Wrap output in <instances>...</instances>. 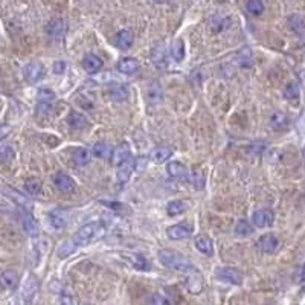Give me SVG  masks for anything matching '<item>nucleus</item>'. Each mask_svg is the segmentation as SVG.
Returning a JSON list of instances; mask_svg holds the SVG:
<instances>
[{
	"label": "nucleus",
	"instance_id": "obj_1",
	"mask_svg": "<svg viewBox=\"0 0 305 305\" xmlns=\"http://www.w3.org/2000/svg\"><path fill=\"white\" fill-rule=\"evenodd\" d=\"M104 235H106V226L103 223L95 221L83 226L73 237V241L76 246H87L101 240Z\"/></svg>",
	"mask_w": 305,
	"mask_h": 305
},
{
	"label": "nucleus",
	"instance_id": "obj_2",
	"mask_svg": "<svg viewBox=\"0 0 305 305\" xmlns=\"http://www.w3.org/2000/svg\"><path fill=\"white\" fill-rule=\"evenodd\" d=\"M159 258H160L163 265H167L168 269H173V270H177V272L185 273L186 270L191 269V267H194L183 255H180L179 252H174V250H160Z\"/></svg>",
	"mask_w": 305,
	"mask_h": 305
},
{
	"label": "nucleus",
	"instance_id": "obj_3",
	"mask_svg": "<svg viewBox=\"0 0 305 305\" xmlns=\"http://www.w3.org/2000/svg\"><path fill=\"white\" fill-rule=\"evenodd\" d=\"M185 276H186V281H185L186 287H188V290L191 291V293H194V295L200 293L203 285H205L201 273L196 269V267H191L189 270L185 272Z\"/></svg>",
	"mask_w": 305,
	"mask_h": 305
},
{
	"label": "nucleus",
	"instance_id": "obj_4",
	"mask_svg": "<svg viewBox=\"0 0 305 305\" xmlns=\"http://www.w3.org/2000/svg\"><path fill=\"white\" fill-rule=\"evenodd\" d=\"M118 167V183L119 185H124L129 182V179L131 177L134 168H136V160L133 156L127 157L125 160H122L121 163L116 165Z\"/></svg>",
	"mask_w": 305,
	"mask_h": 305
},
{
	"label": "nucleus",
	"instance_id": "obj_5",
	"mask_svg": "<svg viewBox=\"0 0 305 305\" xmlns=\"http://www.w3.org/2000/svg\"><path fill=\"white\" fill-rule=\"evenodd\" d=\"M215 276L224 283H229V284L240 285L241 283H243V275H241L237 269H232V267H221V269H217Z\"/></svg>",
	"mask_w": 305,
	"mask_h": 305
},
{
	"label": "nucleus",
	"instance_id": "obj_6",
	"mask_svg": "<svg viewBox=\"0 0 305 305\" xmlns=\"http://www.w3.org/2000/svg\"><path fill=\"white\" fill-rule=\"evenodd\" d=\"M273 220H275V214L270 209H260V211H257L255 214L252 215V223H253V226L261 227V229L272 226L273 224Z\"/></svg>",
	"mask_w": 305,
	"mask_h": 305
},
{
	"label": "nucleus",
	"instance_id": "obj_7",
	"mask_svg": "<svg viewBox=\"0 0 305 305\" xmlns=\"http://www.w3.org/2000/svg\"><path fill=\"white\" fill-rule=\"evenodd\" d=\"M43 73H44V67L42 63L38 61H32L29 65L24 67V78L28 80V83H37L43 78Z\"/></svg>",
	"mask_w": 305,
	"mask_h": 305
},
{
	"label": "nucleus",
	"instance_id": "obj_8",
	"mask_svg": "<svg viewBox=\"0 0 305 305\" xmlns=\"http://www.w3.org/2000/svg\"><path fill=\"white\" fill-rule=\"evenodd\" d=\"M66 23L63 22L61 19H55L52 22H49V24L46 26V32L50 38H54V40H61L63 37L66 34Z\"/></svg>",
	"mask_w": 305,
	"mask_h": 305
},
{
	"label": "nucleus",
	"instance_id": "obj_9",
	"mask_svg": "<svg viewBox=\"0 0 305 305\" xmlns=\"http://www.w3.org/2000/svg\"><path fill=\"white\" fill-rule=\"evenodd\" d=\"M257 244H258V249L264 253H275L279 247V240L272 234H267L258 240Z\"/></svg>",
	"mask_w": 305,
	"mask_h": 305
},
{
	"label": "nucleus",
	"instance_id": "obj_10",
	"mask_svg": "<svg viewBox=\"0 0 305 305\" xmlns=\"http://www.w3.org/2000/svg\"><path fill=\"white\" fill-rule=\"evenodd\" d=\"M54 183H55L57 189L61 191V193H72V191L75 189L73 179L66 173H58L54 179Z\"/></svg>",
	"mask_w": 305,
	"mask_h": 305
},
{
	"label": "nucleus",
	"instance_id": "obj_11",
	"mask_svg": "<svg viewBox=\"0 0 305 305\" xmlns=\"http://www.w3.org/2000/svg\"><path fill=\"white\" fill-rule=\"evenodd\" d=\"M193 232V227L189 224H175V226H171L167 229V235L171 238V240H183V238H188Z\"/></svg>",
	"mask_w": 305,
	"mask_h": 305
},
{
	"label": "nucleus",
	"instance_id": "obj_12",
	"mask_svg": "<svg viewBox=\"0 0 305 305\" xmlns=\"http://www.w3.org/2000/svg\"><path fill=\"white\" fill-rule=\"evenodd\" d=\"M124 258L129 261L136 270H150V264L148 261L142 257V255H139V253H122Z\"/></svg>",
	"mask_w": 305,
	"mask_h": 305
},
{
	"label": "nucleus",
	"instance_id": "obj_13",
	"mask_svg": "<svg viewBox=\"0 0 305 305\" xmlns=\"http://www.w3.org/2000/svg\"><path fill=\"white\" fill-rule=\"evenodd\" d=\"M133 42H134V35H133V32L129 31V29H122V31H119V32L116 34V38H114V43H116V46H118L119 49H129V47H131Z\"/></svg>",
	"mask_w": 305,
	"mask_h": 305
},
{
	"label": "nucleus",
	"instance_id": "obj_14",
	"mask_svg": "<svg viewBox=\"0 0 305 305\" xmlns=\"http://www.w3.org/2000/svg\"><path fill=\"white\" fill-rule=\"evenodd\" d=\"M37 288H38V283H37L35 276L31 275V276L26 279V281H24L23 288H22V296H23V299L29 302V301L34 298V295L37 293Z\"/></svg>",
	"mask_w": 305,
	"mask_h": 305
},
{
	"label": "nucleus",
	"instance_id": "obj_15",
	"mask_svg": "<svg viewBox=\"0 0 305 305\" xmlns=\"http://www.w3.org/2000/svg\"><path fill=\"white\" fill-rule=\"evenodd\" d=\"M167 171L171 177L174 179H180V180H185L188 177V170L183 163L180 162H170L168 167H167Z\"/></svg>",
	"mask_w": 305,
	"mask_h": 305
},
{
	"label": "nucleus",
	"instance_id": "obj_16",
	"mask_svg": "<svg viewBox=\"0 0 305 305\" xmlns=\"http://www.w3.org/2000/svg\"><path fill=\"white\" fill-rule=\"evenodd\" d=\"M0 284H2V287L6 290L16 288L19 284V275L14 270H5L2 275H0Z\"/></svg>",
	"mask_w": 305,
	"mask_h": 305
},
{
	"label": "nucleus",
	"instance_id": "obj_17",
	"mask_svg": "<svg viewBox=\"0 0 305 305\" xmlns=\"http://www.w3.org/2000/svg\"><path fill=\"white\" fill-rule=\"evenodd\" d=\"M83 67L88 73H96L101 67H103V61H101V58H98L96 55L88 54L83 60Z\"/></svg>",
	"mask_w": 305,
	"mask_h": 305
},
{
	"label": "nucleus",
	"instance_id": "obj_18",
	"mask_svg": "<svg viewBox=\"0 0 305 305\" xmlns=\"http://www.w3.org/2000/svg\"><path fill=\"white\" fill-rule=\"evenodd\" d=\"M67 212H65L63 209H55L49 214V218H50V224H52L55 229H63L66 224H67Z\"/></svg>",
	"mask_w": 305,
	"mask_h": 305
},
{
	"label": "nucleus",
	"instance_id": "obj_19",
	"mask_svg": "<svg viewBox=\"0 0 305 305\" xmlns=\"http://www.w3.org/2000/svg\"><path fill=\"white\" fill-rule=\"evenodd\" d=\"M72 160H73V163L76 165V167H84V165H87L88 160H90V151H88L87 148H84V147L76 148L73 151V154H72Z\"/></svg>",
	"mask_w": 305,
	"mask_h": 305
},
{
	"label": "nucleus",
	"instance_id": "obj_20",
	"mask_svg": "<svg viewBox=\"0 0 305 305\" xmlns=\"http://www.w3.org/2000/svg\"><path fill=\"white\" fill-rule=\"evenodd\" d=\"M22 227H23V231L31 237H35L38 234V224L31 214H24L22 217Z\"/></svg>",
	"mask_w": 305,
	"mask_h": 305
},
{
	"label": "nucleus",
	"instance_id": "obj_21",
	"mask_svg": "<svg viewBox=\"0 0 305 305\" xmlns=\"http://www.w3.org/2000/svg\"><path fill=\"white\" fill-rule=\"evenodd\" d=\"M137 69H139V61H137L136 58H122V60L118 63V70H119L121 73L131 75V73H134Z\"/></svg>",
	"mask_w": 305,
	"mask_h": 305
},
{
	"label": "nucleus",
	"instance_id": "obj_22",
	"mask_svg": "<svg viewBox=\"0 0 305 305\" xmlns=\"http://www.w3.org/2000/svg\"><path fill=\"white\" fill-rule=\"evenodd\" d=\"M67 124L72 127L73 130H83V129H86V127L88 125V121H87V118L84 116V114L73 111V113L69 114Z\"/></svg>",
	"mask_w": 305,
	"mask_h": 305
},
{
	"label": "nucleus",
	"instance_id": "obj_23",
	"mask_svg": "<svg viewBox=\"0 0 305 305\" xmlns=\"http://www.w3.org/2000/svg\"><path fill=\"white\" fill-rule=\"evenodd\" d=\"M171 150L170 148H165V147H159V148H154L151 152H150V157L154 163H163L167 162L170 157H171Z\"/></svg>",
	"mask_w": 305,
	"mask_h": 305
},
{
	"label": "nucleus",
	"instance_id": "obj_24",
	"mask_svg": "<svg viewBox=\"0 0 305 305\" xmlns=\"http://www.w3.org/2000/svg\"><path fill=\"white\" fill-rule=\"evenodd\" d=\"M196 249L201 253H205V255H212L214 252V247H212V241L211 238L205 237V235H198L196 238Z\"/></svg>",
	"mask_w": 305,
	"mask_h": 305
},
{
	"label": "nucleus",
	"instance_id": "obj_25",
	"mask_svg": "<svg viewBox=\"0 0 305 305\" xmlns=\"http://www.w3.org/2000/svg\"><path fill=\"white\" fill-rule=\"evenodd\" d=\"M188 209V203L183 200H173L167 205V212L171 217H175V215H180Z\"/></svg>",
	"mask_w": 305,
	"mask_h": 305
},
{
	"label": "nucleus",
	"instance_id": "obj_26",
	"mask_svg": "<svg viewBox=\"0 0 305 305\" xmlns=\"http://www.w3.org/2000/svg\"><path fill=\"white\" fill-rule=\"evenodd\" d=\"M287 125H288V119H287L285 114L279 113V111H276V113L272 114V118H270V127H272L273 130H284V129H287Z\"/></svg>",
	"mask_w": 305,
	"mask_h": 305
},
{
	"label": "nucleus",
	"instance_id": "obj_27",
	"mask_svg": "<svg viewBox=\"0 0 305 305\" xmlns=\"http://www.w3.org/2000/svg\"><path fill=\"white\" fill-rule=\"evenodd\" d=\"M147 95H148V101H150L151 104L160 103L162 98H163V93H162V88H160V86H159L157 81H154V83H152V84L148 87Z\"/></svg>",
	"mask_w": 305,
	"mask_h": 305
},
{
	"label": "nucleus",
	"instance_id": "obj_28",
	"mask_svg": "<svg viewBox=\"0 0 305 305\" xmlns=\"http://www.w3.org/2000/svg\"><path fill=\"white\" fill-rule=\"evenodd\" d=\"M131 156V151H130V147L129 145H121L118 147L116 150L113 151V163L118 165L121 163L122 160H125L127 157Z\"/></svg>",
	"mask_w": 305,
	"mask_h": 305
},
{
	"label": "nucleus",
	"instance_id": "obj_29",
	"mask_svg": "<svg viewBox=\"0 0 305 305\" xmlns=\"http://www.w3.org/2000/svg\"><path fill=\"white\" fill-rule=\"evenodd\" d=\"M95 154L101 159H111L113 148L107 142H98L95 145Z\"/></svg>",
	"mask_w": 305,
	"mask_h": 305
},
{
	"label": "nucleus",
	"instance_id": "obj_30",
	"mask_svg": "<svg viewBox=\"0 0 305 305\" xmlns=\"http://www.w3.org/2000/svg\"><path fill=\"white\" fill-rule=\"evenodd\" d=\"M235 234L240 237H247L253 234V226L247 220H238L235 224Z\"/></svg>",
	"mask_w": 305,
	"mask_h": 305
},
{
	"label": "nucleus",
	"instance_id": "obj_31",
	"mask_svg": "<svg viewBox=\"0 0 305 305\" xmlns=\"http://www.w3.org/2000/svg\"><path fill=\"white\" fill-rule=\"evenodd\" d=\"M110 92H111V98L116 101H124V99H127V96H129V88H127V86H124V84H114Z\"/></svg>",
	"mask_w": 305,
	"mask_h": 305
},
{
	"label": "nucleus",
	"instance_id": "obj_32",
	"mask_svg": "<svg viewBox=\"0 0 305 305\" xmlns=\"http://www.w3.org/2000/svg\"><path fill=\"white\" fill-rule=\"evenodd\" d=\"M6 193L9 194V197L12 198V200H16L19 205H22V206H24V208H28V209H31L32 208V201L31 200H28L24 196H22L19 191H14V189H6Z\"/></svg>",
	"mask_w": 305,
	"mask_h": 305
},
{
	"label": "nucleus",
	"instance_id": "obj_33",
	"mask_svg": "<svg viewBox=\"0 0 305 305\" xmlns=\"http://www.w3.org/2000/svg\"><path fill=\"white\" fill-rule=\"evenodd\" d=\"M14 159V150L8 144H0V163H8Z\"/></svg>",
	"mask_w": 305,
	"mask_h": 305
},
{
	"label": "nucleus",
	"instance_id": "obj_34",
	"mask_svg": "<svg viewBox=\"0 0 305 305\" xmlns=\"http://www.w3.org/2000/svg\"><path fill=\"white\" fill-rule=\"evenodd\" d=\"M24 188H26L28 194L37 196V194H40V191H42V182L35 179V177H31V179H28L26 183H24Z\"/></svg>",
	"mask_w": 305,
	"mask_h": 305
},
{
	"label": "nucleus",
	"instance_id": "obj_35",
	"mask_svg": "<svg viewBox=\"0 0 305 305\" xmlns=\"http://www.w3.org/2000/svg\"><path fill=\"white\" fill-rule=\"evenodd\" d=\"M288 26H290V29H293L295 32L301 34V32H304V29H305V22H304L302 17H299V16H291V17L288 19Z\"/></svg>",
	"mask_w": 305,
	"mask_h": 305
},
{
	"label": "nucleus",
	"instance_id": "obj_36",
	"mask_svg": "<svg viewBox=\"0 0 305 305\" xmlns=\"http://www.w3.org/2000/svg\"><path fill=\"white\" fill-rule=\"evenodd\" d=\"M37 98L40 103H44V104H52L54 99H55V93L52 90H49V88H40L37 93Z\"/></svg>",
	"mask_w": 305,
	"mask_h": 305
},
{
	"label": "nucleus",
	"instance_id": "obj_37",
	"mask_svg": "<svg viewBox=\"0 0 305 305\" xmlns=\"http://www.w3.org/2000/svg\"><path fill=\"white\" fill-rule=\"evenodd\" d=\"M246 6H247V11L250 12L252 16H260V14H262V11H264L262 0H249Z\"/></svg>",
	"mask_w": 305,
	"mask_h": 305
},
{
	"label": "nucleus",
	"instance_id": "obj_38",
	"mask_svg": "<svg viewBox=\"0 0 305 305\" xmlns=\"http://www.w3.org/2000/svg\"><path fill=\"white\" fill-rule=\"evenodd\" d=\"M284 96L287 99H298L299 98V87L296 83H288L284 87Z\"/></svg>",
	"mask_w": 305,
	"mask_h": 305
},
{
	"label": "nucleus",
	"instance_id": "obj_39",
	"mask_svg": "<svg viewBox=\"0 0 305 305\" xmlns=\"http://www.w3.org/2000/svg\"><path fill=\"white\" fill-rule=\"evenodd\" d=\"M75 241H66V243H63L60 247H58V257L60 258H65V257H67V255H70V253L73 252V249H75Z\"/></svg>",
	"mask_w": 305,
	"mask_h": 305
},
{
	"label": "nucleus",
	"instance_id": "obj_40",
	"mask_svg": "<svg viewBox=\"0 0 305 305\" xmlns=\"http://www.w3.org/2000/svg\"><path fill=\"white\" fill-rule=\"evenodd\" d=\"M152 60H154V65L157 67L167 66V55H165L163 49H156L154 52H152Z\"/></svg>",
	"mask_w": 305,
	"mask_h": 305
},
{
	"label": "nucleus",
	"instance_id": "obj_41",
	"mask_svg": "<svg viewBox=\"0 0 305 305\" xmlns=\"http://www.w3.org/2000/svg\"><path fill=\"white\" fill-rule=\"evenodd\" d=\"M173 55L177 61H182L183 57H185V47H183V42L182 40H177L174 44H173Z\"/></svg>",
	"mask_w": 305,
	"mask_h": 305
},
{
	"label": "nucleus",
	"instance_id": "obj_42",
	"mask_svg": "<svg viewBox=\"0 0 305 305\" xmlns=\"http://www.w3.org/2000/svg\"><path fill=\"white\" fill-rule=\"evenodd\" d=\"M193 185L196 189H201L203 186H205V173L203 171H194L193 173Z\"/></svg>",
	"mask_w": 305,
	"mask_h": 305
},
{
	"label": "nucleus",
	"instance_id": "obj_43",
	"mask_svg": "<svg viewBox=\"0 0 305 305\" xmlns=\"http://www.w3.org/2000/svg\"><path fill=\"white\" fill-rule=\"evenodd\" d=\"M150 302L151 304H157V305H162V304H170V299H167V298H163V296H160V295H154V296H151L150 298Z\"/></svg>",
	"mask_w": 305,
	"mask_h": 305
},
{
	"label": "nucleus",
	"instance_id": "obj_44",
	"mask_svg": "<svg viewBox=\"0 0 305 305\" xmlns=\"http://www.w3.org/2000/svg\"><path fill=\"white\" fill-rule=\"evenodd\" d=\"M66 70V63L65 61H57L55 63V65H54V72L55 73H63V72H65Z\"/></svg>",
	"mask_w": 305,
	"mask_h": 305
},
{
	"label": "nucleus",
	"instance_id": "obj_45",
	"mask_svg": "<svg viewBox=\"0 0 305 305\" xmlns=\"http://www.w3.org/2000/svg\"><path fill=\"white\" fill-rule=\"evenodd\" d=\"M9 131H11V127H9V125L0 124V139H3V137H5Z\"/></svg>",
	"mask_w": 305,
	"mask_h": 305
},
{
	"label": "nucleus",
	"instance_id": "obj_46",
	"mask_svg": "<svg viewBox=\"0 0 305 305\" xmlns=\"http://www.w3.org/2000/svg\"><path fill=\"white\" fill-rule=\"evenodd\" d=\"M301 281L305 283V264L302 265V269H301Z\"/></svg>",
	"mask_w": 305,
	"mask_h": 305
},
{
	"label": "nucleus",
	"instance_id": "obj_47",
	"mask_svg": "<svg viewBox=\"0 0 305 305\" xmlns=\"http://www.w3.org/2000/svg\"><path fill=\"white\" fill-rule=\"evenodd\" d=\"M154 2H156V3H165V2H167V0H154Z\"/></svg>",
	"mask_w": 305,
	"mask_h": 305
}]
</instances>
